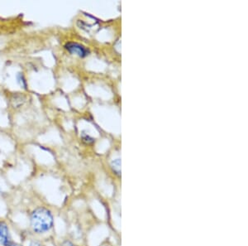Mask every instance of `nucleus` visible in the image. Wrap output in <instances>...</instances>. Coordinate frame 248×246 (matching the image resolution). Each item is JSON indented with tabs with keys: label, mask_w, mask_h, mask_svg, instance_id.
Returning <instances> with one entry per match:
<instances>
[{
	"label": "nucleus",
	"mask_w": 248,
	"mask_h": 246,
	"mask_svg": "<svg viewBox=\"0 0 248 246\" xmlns=\"http://www.w3.org/2000/svg\"><path fill=\"white\" fill-rule=\"evenodd\" d=\"M55 227L53 211L45 205L34 207L29 214V231L34 237L47 235Z\"/></svg>",
	"instance_id": "nucleus-1"
},
{
	"label": "nucleus",
	"mask_w": 248,
	"mask_h": 246,
	"mask_svg": "<svg viewBox=\"0 0 248 246\" xmlns=\"http://www.w3.org/2000/svg\"><path fill=\"white\" fill-rule=\"evenodd\" d=\"M14 241L8 221L0 219V246H8Z\"/></svg>",
	"instance_id": "nucleus-2"
},
{
	"label": "nucleus",
	"mask_w": 248,
	"mask_h": 246,
	"mask_svg": "<svg viewBox=\"0 0 248 246\" xmlns=\"http://www.w3.org/2000/svg\"><path fill=\"white\" fill-rule=\"evenodd\" d=\"M65 49L70 51L71 54H75L80 57H85L89 55V51L85 49L84 46L80 45L79 43H69L65 45Z\"/></svg>",
	"instance_id": "nucleus-3"
},
{
	"label": "nucleus",
	"mask_w": 248,
	"mask_h": 246,
	"mask_svg": "<svg viewBox=\"0 0 248 246\" xmlns=\"http://www.w3.org/2000/svg\"><path fill=\"white\" fill-rule=\"evenodd\" d=\"M46 246L44 241L37 237H34L29 241L28 246Z\"/></svg>",
	"instance_id": "nucleus-4"
},
{
	"label": "nucleus",
	"mask_w": 248,
	"mask_h": 246,
	"mask_svg": "<svg viewBox=\"0 0 248 246\" xmlns=\"http://www.w3.org/2000/svg\"><path fill=\"white\" fill-rule=\"evenodd\" d=\"M112 168H113V172L115 174L118 176H120L121 174V170H120V159H116L111 164Z\"/></svg>",
	"instance_id": "nucleus-5"
},
{
	"label": "nucleus",
	"mask_w": 248,
	"mask_h": 246,
	"mask_svg": "<svg viewBox=\"0 0 248 246\" xmlns=\"http://www.w3.org/2000/svg\"><path fill=\"white\" fill-rule=\"evenodd\" d=\"M61 246H77L72 242V241H69V240H65L61 244Z\"/></svg>",
	"instance_id": "nucleus-6"
},
{
	"label": "nucleus",
	"mask_w": 248,
	"mask_h": 246,
	"mask_svg": "<svg viewBox=\"0 0 248 246\" xmlns=\"http://www.w3.org/2000/svg\"><path fill=\"white\" fill-rule=\"evenodd\" d=\"M99 246H114L113 245V243L112 242H110L108 240H106V241H104L103 243L100 245Z\"/></svg>",
	"instance_id": "nucleus-7"
},
{
	"label": "nucleus",
	"mask_w": 248,
	"mask_h": 246,
	"mask_svg": "<svg viewBox=\"0 0 248 246\" xmlns=\"http://www.w3.org/2000/svg\"><path fill=\"white\" fill-rule=\"evenodd\" d=\"M8 246H25L23 243H20V242H17V241H13L10 245Z\"/></svg>",
	"instance_id": "nucleus-8"
}]
</instances>
